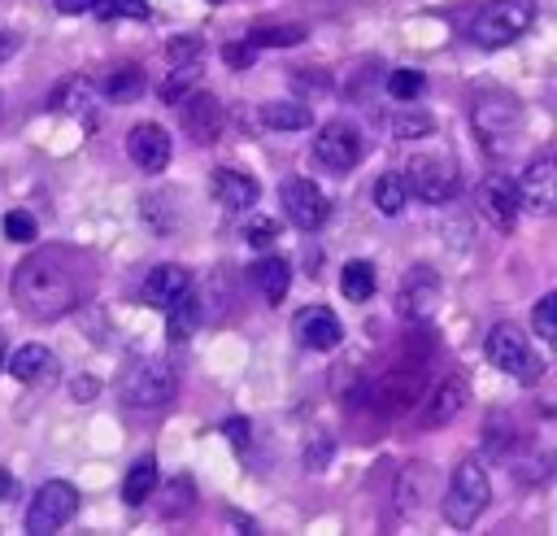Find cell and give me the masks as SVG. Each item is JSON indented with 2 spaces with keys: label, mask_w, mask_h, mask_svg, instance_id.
Wrapping results in <instances>:
<instances>
[{
  "label": "cell",
  "mask_w": 557,
  "mask_h": 536,
  "mask_svg": "<svg viewBox=\"0 0 557 536\" xmlns=\"http://www.w3.org/2000/svg\"><path fill=\"white\" fill-rule=\"evenodd\" d=\"M13 301L35 322H57L83 301V275L65 248H35L13 270Z\"/></svg>",
  "instance_id": "6da1fadb"
},
{
  "label": "cell",
  "mask_w": 557,
  "mask_h": 536,
  "mask_svg": "<svg viewBox=\"0 0 557 536\" xmlns=\"http://www.w3.org/2000/svg\"><path fill=\"white\" fill-rule=\"evenodd\" d=\"M483 353H487V362L496 370H505L518 383H540L544 379V357L535 353V344L513 322H496L487 331V340H483Z\"/></svg>",
  "instance_id": "7a4b0ae2"
},
{
  "label": "cell",
  "mask_w": 557,
  "mask_h": 536,
  "mask_svg": "<svg viewBox=\"0 0 557 536\" xmlns=\"http://www.w3.org/2000/svg\"><path fill=\"white\" fill-rule=\"evenodd\" d=\"M470 122H474L479 144H483L487 153H496V157L513 153V144H518V135H522V109H518V100H509V96H500V92L479 96L474 109H470Z\"/></svg>",
  "instance_id": "3957f363"
},
{
  "label": "cell",
  "mask_w": 557,
  "mask_h": 536,
  "mask_svg": "<svg viewBox=\"0 0 557 536\" xmlns=\"http://www.w3.org/2000/svg\"><path fill=\"white\" fill-rule=\"evenodd\" d=\"M492 501V484H487V471L479 458H466L453 466V479H448V492H444V523L448 527H470Z\"/></svg>",
  "instance_id": "277c9868"
},
{
  "label": "cell",
  "mask_w": 557,
  "mask_h": 536,
  "mask_svg": "<svg viewBox=\"0 0 557 536\" xmlns=\"http://www.w3.org/2000/svg\"><path fill=\"white\" fill-rule=\"evenodd\" d=\"M531 22H535V0H487L470 22V39L479 48H505L518 35H527Z\"/></svg>",
  "instance_id": "5b68a950"
},
{
  "label": "cell",
  "mask_w": 557,
  "mask_h": 536,
  "mask_svg": "<svg viewBox=\"0 0 557 536\" xmlns=\"http://www.w3.org/2000/svg\"><path fill=\"white\" fill-rule=\"evenodd\" d=\"M78 510V488L65 484V479H48L35 488L30 505H26V532L30 536H48V532H61Z\"/></svg>",
  "instance_id": "8992f818"
},
{
  "label": "cell",
  "mask_w": 557,
  "mask_h": 536,
  "mask_svg": "<svg viewBox=\"0 0 557 536\" xmlns=\"http://www.w3.org/2000/svg\"><path fill=\"white\" fill-rule=\"evenodd\" d=\"M174 370H170V362H161V357H144V362H135L126 375H122V401L126 405H139V410H152V405H165L170 397H174Z\"/></svg>",
  "instance_id": "52a82bcc"
},
{
  "label": "cell",
  "mask_w": 557,
  "mask_h": 536,
  "mask_svg": "<svg viewBox=\"0 0 557 536\" xmlns=\"http://www.w3.org/2000/svg\"><path fill=\"white\" fill-rule=\"evenodd\" d=\"M313 161L331 174H344L361 161V131L348 122V118H331L318 126L313 135Z\"/></svg>",
  "instance_id": "ba28073f"
},
{
  "label": "cell",
  "mask_w": 557,
  "mask_h": 536,
  "mask_svg": "<svg viewBox=\"0 0 557 536\" xmlns=\"http://www.w3.org/2000/svg\"><path fill=\"white\" fill-rule=\"evenodd\" d=\"M422 397H426V370H422V362H405V366L387 370L374 383V410L379 414H409Z\"/></svg>",
  "instance_id": "9c48e42d"
},
{
  "label": "cell",
  "mask_w": 557,
  "mask_h": 536,
  "mask_svg": "<svg viewBox=\"0 0 557 536\" xmlns=\"http://www.w3.org/2000/svg\"><path fill=\"white\" fill-rule=\"evenodd\" d=\"M405 170H409V174H400L405 179V192H413L418 200L444 205V200L457 196V166L448 157H418Z\"/></svg>",
  "instance_id": "30bf717a"
},
{
  "label": "cell",
  "mask_w": 557,
  "mask_h": 536,
  "mask_svg": "<svg viewBox=\"0 0 557 536\" xmlns=\"http://www.w3.org/2000/svg\"><path fill=\"white\" fill-rule=\"evenodd\" d=\"M513 192H518V209L553 214V205H557V161H553V153H540L522 170V179L513 183Z\"/></svg>",
  "instance_id": "8fae6325"
},
{
  "label": "cell",
  "mask_w": 557,
  "mask_h": 536,
  "mask_svg": "<svg viewBox=\"0 0 557 536\" xmlns=\"http://www.w3.org/2000/svg\"><path fill=\"white\" fill-rule=\"evenodd\" d=\"M283 209H287L292 227L318 231L326 222V214H331V200H326V192L313 179H287L283 183Z\"/></svg>",
  "instance_id": "7c38bea8"
},
{
  "label": "cell",
  "mask_w": 557,
  "mask_h": 536,
  "mask_svg": "<svg viewBox=\"0 0 557 536\" xmlns=\"http://www.w3.org/2000/svg\"><path fill=\"white\" fill-rule=\"evenodd\" d=\"M178 122L196 144H209L222 135L226 113H222V100L213 92H187V96H178Z\"/></svg>",
  "instance_id": "4fadbf2b"
},
{
  "label": "cell",
  "mask_w": 557,
  "mask_h": 536,
  "mask_svg": "<svg viewBox=\"0 0 557 536\" xmlns=\"http://www.w3.org/2000/svg\"><path fill=\"white\" fill-rule=\"evenodd\" d=\"M292 336H296V344H305V349H313V353H331V349L344 340V327H339V318H335L326 305H309V309L296 314Z\"/></svg>",
  "instance_id": "5bb4252c"
},
{
  "label": "cell",
  "mask_w": 557,
  "mask_h": 536,
  "mask_svg": "<svg viewBox=\"0 0 557 536\" xmlns=\"http://www.w3.org/2000/svg\"><path fill=\"white\" fill-rule=\"evenodd\" d=\"M126 157H131L144 174H161L165 161H170V135H165L157 122H139V126H131V135H126Z\"/></svg>",
  "instance_id": "9a60e30c"
},
{
  "label": "cell",
  "mask_w": 557,
  "mask_h": 536,
  "mask_svg": "<svg viewBox=\"0 0 557 536\" xmlns=\"http://www.w3.org/2000/svg\"><path fill=\"white\" fill-rule=\"evenodd\" d=\"M209 192H213V200H218L222 209L244 214V209H252V205H257L261 183H257L252 174L235 170V166H218V170H213V179H209Z\"/></svg>",
  "instance_id": "2e32d148"
},
{
  "label": "cell",
  "mask_w": 557,
  "mask_h": 536,
  "mask_svg": "<svg viewBox=\"0 0 557 536\" xmlns=\"http://www.w3.org/2000/svg\"><path fill=\"white\" fill-rule=\"evenodd\" d=\"M474 205H479V214H483L492 227H500V231H509L513 218H518V192H513V183H509L505 174L483 179V183L474 187Z\"/></svg>",
  "instance_id": "e0dca14e"
},
{
  "label": "cell",
  "mask_w": 557,
  "mask_h": 536,
  "mask_svg": "<svg viewBox=\"0 0 557 536\" xmlns=\"http://www.w3.org/2000/svg\"><path fill=\"white\" fill-rule=\"evenodd\" d=\"M187 288H191V275H187L183 266H174V261H161V266H152V270L144 275L139 301H148V305H157V309H170Z\"/></svg>",
  "instance_id": "ac0fdd59"
},
{
  "label": "cell",
  "mask_w": 557,
  "mask_h": 536,
  "mask_svg": "<svg viewBox=\"0 0 557 536\" xmlns=\"http://www.w3.org/2000/svg\"><path fill=\"white\" fill-rule=\"evenodd\" d=\"M435 296H440V279H435V270L431 266H413L409 275H405V283H400V296H396V309L413 322H422L426 314H431V305H435Z\"/></svg>",
  "instance_id": "d6986e66"
},
{
  "label": "cell",
  "mask_w": 557,
  "mask_h": 536,
  "mask_svg": "<svg viewBox=\"0 0 557 536\" xmlns=\"http://www.w3.org/2000/svg\"><path fill=\"white\" fill-rule=\"evenodd\" d=\"M9 375L17 379V383H26V388H44V383H52L57 375H61V362H57V353L48 349V344H22L13 357H9Z\"/></svg>",
  "instance_id": "ffe728a7"
},
{
  "label": "cell",
  "mask_w": 557,
  "mask_h": 536,
  "mask_svg": "<svg viewBox=\"0 0 557 536\" xmlns=\"http://www.w3.org/2000/svg\"><path fill=\"white\" fill-rule=\"evenodd\" d=\"M466 401H470V388H466V379L461 375H444L440 383H435V392L426 397V427H444V423H453L461 410H466Z\"/></svg>",
  "instance_id": "44dd1931"
},
{
  "label": "cell",
  "mask_w": 557,
  "mask_h": 536,
  "mask_svg": "<svg viewBox=\"0 0 557 536\" xmlns=\"http://www.w3.org/2000/svg\"><path fill=\"white\" fill-rule=\"evenodd\" d=\"M248 275H252V283L261 288V296H265L270 305H278V301L287 296V288H292V261H287V257H278V253L261 257Z\"/></svg>",
  "instance_id": "7402d4cb"
},
{
  "label": "cell",
  "mask_w": 557,
  "mask_h": 536,
  "mask_svg": "<svg viewBox=\"0 0 557 536\" xmlns=\"http://www.w3.org/2000/svg\"><path fill=\"white\" fill-rule=\"evenodd\" d=\"M139 92H144V70L139 65H113L104 78H100V96L104 100H113V105H131V100H139Z\"/></svg>",
  "instance_id": "603a6c76"
},
{
  "label": "cell",
  "mask_w": 557,
  "mask_h": 536,
  "mask_svg": "<svg viewBox=\"0 0 557 536\" xmlns=\"http://www.w3.org/2000/svg\"><path fill=\"white\" fill-rule=\"evenodd\" d=\"M200 322H205V301L187 288V292L170 305V322H165V331H170V340H174V344H183Z\"/></svg>",
  "instance_id": "cb8c5ba5"
},
{
  "label": "cell",
  "mask_w": 557,
  "mask_h": 536,
  "mask_svg": "<svg viewBox=\"0 0 557 536\" xmlns=\"http://www.w3.org/2000/svg\"><path fill=\"white\" fill-rule=\"evenodd\" d=\"M261 122L270 131H305V126H313V113L300 100H265L261 105Z\"/></svg>",
  "instance_id": "d4e9b609"
},
{
  "label": "cell",
  "mask_w": 557,
  "mask_h": 536,
  "mask_svg": "<svg viewBox=\"0 0 557 536\" xmlns=\"http://www.w3.org/2000/svg\"><path fill=\"white\" fill-rule=\"evenodd\" d=\"M152 492H157V458L144 453V458L126 471V479H122V501H126V505H144Z\"/></svg>",
  "instance_id": "484cf974"
},
{
  "label": "cell",
  "mask_w": 557,
  "mask_h": 536,
  "mask_svg": "<svg viewBox=\"0 0 557 536\" xmlns=\"http://www.w3.org/2000/svg\"><path fill=\"white\" fill-rule=\"evenodd\" d=\"M91 100H96L91 78L74 74V78H65V83H61V87L48 96V109H52V113H65V109H70V113H78V109H87Z\"/></svg>",
  "instance_id": "4316f807"
},
{
  "label": "cell",
  "mask_w": 557,
  "mask_h": 536,
  "mask_svg": "<svg viewBox=\"0 0 557 536\" xmlns=\"http://www.w3.org/2000/svg\"><path fill=\"white\" fill-rule=\"evenodd\" d=\"M248 44H252V48H296V44H305V26H296V22H283V26H252V31H248Z\"/></svg>",
  "instance_id": "83f0119b"
},
{
  "label": "cell",
  "mask_w": 557,
  "mask_h": 536,
  "mask_svg": "<svg viewBox=\"0 0 557 536\" xmlns=\"http://www.w3.org/2000/svg\"><path fill=\"white\" fill-rule=\"evenodd\" d=\"M339 292L348 301H370L374 296V266L370 261H348L339 270Z\"/></svg>",
  "instance_id": "f1b7e54d"
},
{
  "label": "cell",
  "mask_w": 557,
  "mask_h": 536,
  "mask_svg": "<svg viewBox=\"0 0 557 536\" xmlns=\"http://www.w3.org/2000/svg\"><path fill=\"white\" fill-rule=\"evenodd\" d=\"M405 200H409V192H405V179H400V174H379V179H374V209H379V214L396 218V214L405 209Z\"/></svg>",
  "instance_id": "f546056e"
},
{
  "label": "cell",
  "mask_w": 557,
  "mask_h": 536,
  "mask_svg": "<svg viewBox=\"0 0 557 536\" xmlns=\"http://www.w3.org/2000/svg\"><path fill=\"white\" fill-rule=\"evenodd\" d=\"M196 78H200V61H187V65H174L157 92H161V100H165V105H174L178 96H187V92H191V83H196Z\"/></svg>",
  "instance_id": "4dcf8cb0"
},
{
  "label": "cell",
  "mask_w": 557,
  "mask_h": 536,
  "mask_svg": "<svg viewBox=\"0 0 557 536\" xmlns=\"http://www.w3.org/2000/svg\"><path fill=\"white\" fill-rule=\"evenodd\" d=\"M422 87H426V74H422V70H392V74H387V96H392V100L413 105V100L422 96Z\"/></svg>",
  "instance_id": "1f68e13d"
},
{
  "label": "cell",
  "mask_w": 557,
  "mask_h": 536,
  "mask_svg": "<svg viewBox=\"0 0 557 536\" xmlns=\"http://www.w3.org/2000/svg\"><path fill=\"white\" fill-rule=\"evenodd\" d=\"M531 327H535V336H540L544 344L557 340V292H548V296L535 301V309H531Z\"/></svg>",
  "instance_id": "d6a6232c"
},
{
  "label": "cell",
  "mask_w": 557,
  "mask_h": 536,
  "mask_svg": "<svg viewBox=\"0 0 557 536\" xmlns=\"http://www.w3.org/2000/svg\"><path fill=\"white\" fill-rule=\"evenodd\" d=\"M4 235H9L13 244H35V240H39V227H35V218H30L26 209H9V214H4Z\"/></svg>",
  "instance_id": "836d02e7"
},
{
  "label": "cell",
  "mask_w": 557,
  "mask_h": 536,
  "mask_svg": "<svg viewBox=\"0 0 557 536\" xmlns=\"http://www.w3.org/2000/svg\"><path fill=\"white\" fill-rule=\"evenodd\" d=\"M200 52H205V39H200V35H174V39L165 44V57H170V65H187V61H200Z\"/></svg>",
  "instance_id": "e575fe53"
},
{
  "label": "cell",
  "mask_w": 557,
  "mask_h": 536,
  "mask_svg": "<svg viewBox=\"0 0 557 536\" xmlns=\"http://www.w3.org/2000/svg\"><path fill=\"white\" fill-rule=\"evenodd\" d=\"M96 9H100L104 22H117V17H135V22H144V17H148V0H100Z\"/></svg>",
  "instance_id": "d590c367"
},
{
  "label": "cell",
  "mask_w": 557,
  "mask_h": 536,
  "mask_svg": "<svg viewBox=\"0 0 557 536\" xmlns=\"http://www.w3.org/2000/svg\"><path fill=\"white\" fill-rule=\"evenodd\" d=\"M392 131H396L400 139H422V135H431V131H435V122H431V113H422V109L413 113V109H409V113H400V118H396V126H392Z\"/></svg>",
  "instance_id": "8d00e7d4"
},
{
  "label": "cell",
  "mask_w": 557,
  "mask_h": 536,
  "mask_svg": "<svg viewBox=\"0 0 557 536\" xmlns=\"http://www.w3.org/2000/svg\"><path fill=\"white\" fill-rule=\"evenodd\" d=\"M278 240V222H270V218H252L248 222V244L252 248H270Z\"/></svg>",
  "instance_id": "74e56055"
},
{
  "label": "cell",
  "mask_w": 557,
  "mask_h": 536,
  "mask_svg": "<svg viewBox=\"0 0 557 536\" xmlns=\"http://www.w3.org/2000/svg\"><path fill=\"white\" fill-rule=\"evenodd\" d=\"M222 61H226L231 70H248V65H252V44H226V48H222Z\"/></svg>",
  "instance_id": "f35d334b"
},
{
  "label": "cell",
  "mask_w": 557,
  "mask_h": 536,
  "mask_svg": "<svg viewBox=\"0 0 557 536\" xmlns=\"http://www.w3.org/2000/svg\"><path fill=\"white\" fill-rule=\"evenodd\" d=\"M57 4V13H65V17H74V13H91L100 0H52Z\"/></svg>",
  "instance_id": "ab89813d"
},
{
  "label": "cell",
  "mask_w": 557,
  "mask_h": 536,
  "mask_svg": "<svg viewBox=\"0 0 557 536\" xmlns=\"http://www.w3.org/2000/svg\"><path fill=\"white\" fill-rule=\"evenodd\" d=\"M91 392H96V379H91V375H78V379H74V397H83V401H87Z\"/></svg>",
  "instance_id": "60d3db41"
},
{
  "label": "cell",
  "mask_w": 557,
  "mask_h": 536,
  "mask_svg": "<svg viewBox=\"0 0 557 536\" xmlns=\"http://www.w3.org/2000/svg\"><path fill=\"white\" fill-rule=\"evenodd\" d=\"M226 436H231L235 444H244V440H248V423H239V418H231V423H226Z\"/></svg>",
  "instance_id": "b9f144b4"
},
{
  "label": "cell",
  "mask_w": 557,
  "mask_h": 536,
  "mask_svg": "<svg viewBox=\"0 0 557 536\" xmlns=\"http://www.w3.org/2000/svg\"><path fill=\"white\" fill-rule=\"evenodd\" d=\"M9 497H13V475L0 471V501H9Z\"/></svg>",
  "instance_id": "7bdbcfd3"
},
{
  "label": "cell",
  "mask_w": 557,
  "mask_h": 536,
  "mask_svg": "<svg viewBox=\"0 0 557 536\" xmlns=\"http://www.w3.org/2000/svg\"><path fill=\"white\" fill-rule=\"evenodd\" d=\"M13 48H17V39H13V35H9V31H0V61H4V57H9V52H13Z\"/></svg>",
  "instance_id": "ee69618b"
},
{
  "label": "cell",
  "mask_w": 557,
  "mask_h": 536,
  "mask_svg": "<svg viewBox=\"0 0 557 536\" xmlns=\"http://www.w3.org/2000/svg\"><path fill=\"white\" fill-rule=\"evenodd\" d=\"M0 366H4V340H0Z\"/></svg>",
  "instance_id": "f6af8a7d"
},
{
  "label": "cell",
  "mask_w": 557,
  "mask_h": 536,
  "mask_svg": "<svg viewBox=\"0 0 557 536\" xmlns=\"http://www.w3.org/2000/svg\"><path fill=\"white\" fill-rule=\"evenodd\" d=\"M209 4H222V0H209Z\"/></svg>",
  "instance_id": "bcb514c9"
}]
</instances>
